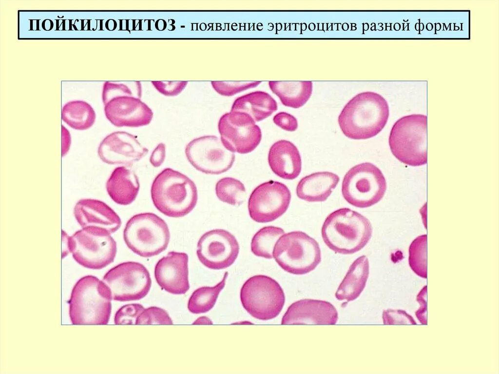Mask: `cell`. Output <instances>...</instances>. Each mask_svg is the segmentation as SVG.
Listing matches in <instances>:
<instances>
[{
	"label": "cell",
	"instance_id": "25",
	"mask_svg": "<svg viewBox=\"0 0 499 374\" xmlns=\"http://www.w3.org/2000/svg\"><path fill=\"white\" fill-rule=\"evenodd\" d=\"M277 108V103L271 95L265 91H256L236 98L230 111L247 113L256 122L271 116Z\"/></svg>",
	"mask_w": 499,
	"mask_h": 374
},
{
	"label": "cell",
	"instance_id": "34",
	"mask_svg": "<svg viewBox=\"0 0 499 374\" xmlns=\"http://www.w3.org/2000/svg\"><path fill=\"white\" fill-rule=\"evenodd\" d=\"M144 309L138 303L125 305L116 311L114 317L115 323L116 325L135 324L137 317Z\"/></svg>",
	"mask_w": 499,
	"mask_h": 374
},
{
	"label": "cell",
	"instance_id": "14",
	"mask_svg": "<svg viewBox=\"0 0 499 374\" xmlns=\"http://www.w3.org/2000/svg\"><path fill=\"white\" fill-rule=\"evenodd\" d=\"M185 154L194 168L207 174L224 173L235 160L234 154L224 146L221 138L212 135L192 140L186 146Z\"/></svg>",
	"mask_w": 499,
	"mask_h": 374
},
{
	"label": "cell",
	"instance_id": "19",
	"mask_svg": "<svg viewBox=\"0 0 499 374\" xmlns=\"http://www.w3.org/2000/svg\"><path fill=\"white\" fill-rule=\"evenodd\" d=\"M73 215L80 228L97 229L110 235L118 230L121 225V219L115 211L97 199L78 200L74 205Z\"/></svg>",
	"mask_w": 499,
	"mask_h": 374
},
{
	"label": "cell",
	"instance_id": "40",
	"mask_svg": "<svg viewBox=\"0 0 499 374\" xmlns=\"http://www.w3.org/2000/svg\"><path fill=\"white\" fill-rule=\"evenodd\" d=\"M71 144V137L69 130L63 125L61 127V156L64 157L68 153Z\"/></svg>",
	"mask_w": 499,
	"mask_h": 374
},
{
	"label": "cell",
	"instance_id": "26",
	"mask_svg": "<svg viewBox=\"0 0 499 374\" xmlns=\"http://www.w3.org/2000/svg\"><path fill=\"white\" fill-rule=\"evenodd\" d=\"M271 91L285 106L299 108L309 99L313 89L310 81H269Z\"/></svg>",
	"mask_w": 499,
	"mask_h": 374
},
{
	"label": "cell",
	"instance_id": "38",
	"mask_svg": "<svg viewBox=\"0 0 499 374\" xmlns=\"http://www.w3.org/2000/svg\"><path fill=\"white\" fill-rule=\"evenodd\" d=\"M427 286H424L417 296V301L420 307L415 312L419 321L423 325H427Z\"/></svg>",
	"mask_w": 499,
	"mask_h": 374
},
{
	"label": "cell",
	"instance_id": "6",
	"mask_svg": "<svg viewBox=\"0 0 499 374\" xmlns=\"http://www.w3.org/2000/svg\"><path fill=\"white\" fill-rule=\"evenodd\" d=\"M427 125L426 116L421 114L404 116L395 122L388 142L397 159L412 166L427 163Z\"/></svg>",
	"mask_w": 499,
	"mask_h": 374
},
{
	"label": "cell",
	"instance_id": "2",
	"mask_svg": "<svg viewBox=\"0 0 499 374\" xmlns=\"http://www.w3.org/2000/svg\"><path fill=\"white\" fill-rule=\"evenodd\" d=\"M321 234L326 245L336 253L348 255L363 249L370 239L372 228L363 215L348 208L330 213L323 224Z\"/></svg>",
	"mask_w": 499,
	"mask_h": 374
},
{
	"label": "cell",
	"instance_id": "24",
	"mask_svg": "<svg viewBox=\"0 0 499 374\" xmlns=\"http://www.w3.org/2000/svg\"><path fill=\"white\" fill-rule=\"evenodd\" d=\"M369 262L363 255L350 266L335 293L339 300L350 301L356 299L365 288L369 275Z\"/></svg>",
	"mask_w": 499,
	"mask_h": 374
},
{
	"label": "cell",
	"instance_id": "23",
	"mask_svg": "<svg viewBox=\"0 0 499 374\" xmlns=\"http://www.w3.org/2000/svg\"><path fill=\"white\" fill-rule=\"evenodd\" d=\"M338 175L330 172H319L304 177L296 187L297 197L308 202L327 199L339 183Z\"/></svg>",
	"mask_w": 499,
	"mask_h": 374
},
{
	"label": "cell",
	"instance_id": "22",
	"mask_svg": "<svg viewBox=\"0 0 499 374\" xmlns=\"http://www.w3.org/2000/svg\"><path fill=\"white\" fill-rule=\"evenodd\" d=\"M139 188L136 174L125 166L115 168L106 183L110 198L116 204L122 205H129L135 200Z\"/></svg>",
	"mask_w": 499,
	"mask_h": 374
},
{
	"label": "cell",
	"instance_id": "29",
	"mask_svg": "<svg viewBox=\"0 0 499 374\" xmlns=\"http://www.w3.org/2000/svg\"><path fill=\"white\" fill-rule=\"evenodd\" d=\"M285 234L280 227L268 226L259 229L251 241L252 253L256 256L268 259L273 258V251L278 239Z\"/></svg>",
	"mask_w": 499,
	"mask_h": 374
},
{
	"label": "cell",
	"instance_id": "28",
	"mask_svg": "<svg viewBox=\"0 0 499 374\" xmlns=\"http://www.w3.org/2000/svg\"><path fill=\"white\" fill-rule=\"evenodd\" d=\"M228 276V273L226 272L221 280L215 286H203L196 289L188 300L189 311L194 314L205 313L210 311L224 288Z\"/></svg>",
	"mask_w": 499,
	"mask_h": 374
},
{
	"label": "cell",
	"instance_id": "8",
	"mask_svg": "<svg viewBox=\"0 0 499 374\" xmlns=\"http://www.w3.org/2000/svg\"><path fill=\"white\" fill-rule=\"evenodd\" d=\"M273 257L286 272L296 275L307 274L320 263L319 244L306 233L292 231L283 234L275 244Z\"/></svg>",
	"mask_w": 499,
	"mask_h": 374
},
{
	"label": "cell",
	"instance_id": "36",
	"mask_svg": "<svg viewBox=\"0 0 499 374\" xmlns=\"http://www.w3.org/2000/svg\"><path fill=\"white\" fill-rule=\"evenodd\" d=\"M152 83L161 94L166 96H175L184 90L188 81H152Z\"/></svg>",
	"mask_w": 499,
	"mask_h": 374
},
{
	"label": "cell",
	"instance_id": "10",
	"mask_svg": "<svg viewBox=\"0 0 499 374\" xmlns=\"http://www.w3.org/2000/svg\"><path fill=\"white\" fill-rule=\"evenodd\" d=\"M386 181L380 169L370 162L359 164L346 173L342 185L344 198L358 208H367L384 197Z\"/></svg>",
	"mask_w": 499,
	"mask_h": 374
},
{
	"label": "cell",
	"instance_id": "16",
	"mask_svg": "<svg viewBox=\"0 0 499 374\" xmlns=\"http://www.w3.org/2000/svg\"><path fill=\"white\" fill-rule=\"evenodd\" d=\"M239 245L230 232L216 229L205 233L199 238L196 250L199 260L212 270H221L231 266L236 259Z\"/></svg>",
	"mask_w": 499,
	"mask_h": 374
},
{
	"label": "cell",
	"instance_id": "5",
	"mask_svg": "<svg viewBox=\"0 0 499 374\" xmlns=\"http://www.w3.org/2000/svg\"><path fill=\"white\" fill-rule=\"evenodd\" d=\"M155 208L169 217H180L190 213L198 199L194 182L185 175L171 168L161 171L154 178L151 189Z\"/></svg>",
	"mask_w": 499,
	"mask_h": 374
},
{
	"label": "cell",
	"instance_id": "33",
	"mask_svg": "<svg viewBox=\"0 0 499 374\" xmlns=\"http://www.w3.org/2000/svg\"><path fill=\"white\" fill-rule=\"evenodd\" d=\"M173 321L167 312L163 309L152 306L144 310L137 317L136 325H172Z\"/></svg>",
	"mask_w": 499,
	"mask_h": 374
},
{
	"label": "cell",
	"instance_id": "18",
	"mask_svg": "<svg viewBox=\"0 0 499 374\" xmlns=\"http://www.w3.org/2000/svg\"><path fill=\"white\" fill-rule=\"evenodd\" d=\"M189 257L185 253L171 251L156 263L154 274L156 282L166 292L186 293L190 288Z\"/></svg>",
	"mask_w": 499,
	"mask_h": 374
},
{
	"label": "cell",
	"instance_id": "30",
	"mask_svg": "<svg viewBox=\"0 0 499 374\" xmlns=\"http://www.w3.org/2000/svg\"><path fill=\"white\" fill-rule=\"evenodd\" d=\"M215 193L220 200L235 206L243 203L246 196L243 183L231 177H225L219 180L215 185Z\"/></svg>",
	"mask_w": 499,
	"mask_h": 374
},
{
	"label": "cell",
	"instance_id": "15",
	"mask_svg": "<svg viewBox=\"0 0 499 374\" xmlns=\"http://www.w3.org/2000/svg\"><path fill=\"white\" fill-rule=\"evenodd\" d=\"M290 200V192L283 183L273 180L262 183L249 197V215L258 223L273 221L287 211Z\"/></svg>",
	"mask_w": 499,
	"mask_h": 374
},
{
	"label": "cell",
	"instance_id": "20",
	"mask_svg": "<svg viewBox=\"0 0 499 374\" xmlns=\"http://www.w3.org/2000/svg\"><path fill=\"white\" fill-rule=\"evenodd\" d=\"M337 320V311L330 302L304 299L294 302L288 307L281 324L334 325Z\"/></svg>",
	"mask_w": 499,
	"mask_h": 374
},
{
	"label": "cell",
	"instance_id": "37",
	"mask_svg": "<svg viewBox=\"0 0 499 374\" xmlns=\"http://www.w3.org/2000/svg\"><path fill=\"white\" fill-rule=\"evenodd\" d=\"M273 121L276 125L287 131H295L298 126L297 119L293 115L285 112L277 113L273 117Z\"/></svg>",
	"mask_w": 499,
	"mask_h": 374
},
{
	"label": "cell",
	"instance_id": "43",
	"mask_svg": "<svg viewBox=\"0 0 499 374\" xmlns=\"http://www.w3.org/2000/svg\"><path fill=\"white\" fill-rule=\"evenodd\" d=\"M237 324H250V322L248 321H242L240 322H237Z\"/></svg>",
	"mask_w": 499,
	"mask_h": 374
},
{
	"label": "cell",
	"instance_id": "42",
	"mask_svg": "<svg viewBox=\"0 0 499 374\" xmlns=\"http://www.w3.org/2000/svg\"><path fill=\"white\" fill-rule=\"evenodd\" d=\"M212 324L213 322L211 319L205 316L199 317L192 323L193 325H211Z\"/></svg>",
	"mask_w": 499,
	"mask_h": 374
},
{
	"label": "cell",
	"instance_id": "35",
	"mask_svg": "<svg viewBox=\"0 0 499 374\" xmlns=\"http://www.w3.org/2000/svg\"><path fill=\"white\" fill-rule=\"evenodd\" d=\"M383 320L384 325H417L412 316L402 310H384Z\"/></svg>",
	"mask_w": 499,
	"mask_h": 374
},
{
	"label": "cell",
	"instance_id": "12",
	"mask_svg": "<svg viewBox=\"0 0 499 374\" xmlns=\"http://www.w3.org/2000/svg\"><path fill=\"white\" fill-rule=\"evenodd\" d=\"M102 280L109 288L112 300L119 301L142 299L148 294L152 284L147 268L134 261L122 262L112 268Z\"/></svg>",
	"mask_w": 499,
	"mask_h": 374
},
{
	"label": "cell",
	"instance_id": "17",
	"mask_svg": "<svg viewBox=\"0 0 499 374\" xmlns=\"http://www.w3.org/2000/svg\"><path fill=\"white\" fill-rule=\"evenodd\" d=\"M148 149L137 137L125 131H116L106 136L100 142L97 154L104 162L130 166L143 158Z\"/></svg>",
	"mask_w": 499,
	"mask_h": 374
},
{
	"label": "cell",
	"instance_id": "41",
	"mask_svg": "<svg viewBox=\"0 0 499 374\" xmlns=\"http://www.w3.org/2000/svg\"><path fill=\"white\" fill-rule=\"evenodd\" d=\"M62 258H64L70 254L71 249V235H69L64 230H62Z\"/></svg>",
	"mask_w": 499,
	"mask_h": 374
},
{
	"label": "cell",
	"instance_id": "13",
	"mask_svg": "<svg viewBox=\"0 0 499 374\" xmlns=\"http://www.w3.org/2000/svg\"><path fill=\"white\" fill-rule=\"evenodd\" d=\"M218 128L222 143L233 153H250L261 140L260 128L244 112L230 111L224 114L219 120Z\"/></svg>",
	"mask_w": 499,
	"mask_h": 374
},
{
	"label": "cell",
	"instance_id": "11",
	"mask_svg": "<svg viewBox=\"0 0 499 374\" xmlns=\"http://www.w3.org/2000/svg\"><path fill=\"white\" fill-rule=\"evenodd\" d=\"M70 241V254L85 268L101 269L115 258L116 241L111 235L99 229L80 228L71 235Z\"/></svg>",
	"mask_w": 499,
	"mask_h": 374
},
{
	"label": "cell",
	"instance_id": "27",
	"mask_svg": "<svg viewBox=\"0 0 499 374\" xmlns=\"http://www.w3.org/2000/svg\"><path fill=\"white\" fill-rule=\"evenodd\" d=\"M61 119L71 128L83 131L90 129L94 124L96 114L94 108L86 101L72 100L62 107Z\"/></svg>",
	"mask_w": 499,
	"mask_h": 374
},
{
	"label": "cell",
	"instance_id": "9",
	"mask_svg": "<svg viewBox=\"0 0 499 374\" xmlns=\"http://www.w3.org/2000/svg\"><path fill=\"white\" fill-rule=\"evenodd\" d=\"M240 297L245 310L252 317L262 320L277 316L285 302V294L280 284L263 275L248 278L241 288Z\"/></svg>",
	"mask_w": 499,
	"mask_h": 374
},
{
	"label": "cell",
	"instance_id": "7",
	"mask_svg": "<svg viewBox=\"0 0 499 374\" xmlns=\"http://www.w3.org/2000/svg\"><path fill=\"white\" fill-rule=\"evenodd\" d=\"M124 240L134 253L144 257L156 256L167 248L170 238L168 226L152 213L136 214L127 222Z\"/></svg>",
	"mask_w": 499,
	"mask_h": 374
},
{
	"label": "cell",
	"instance_id": "1",
	"mask_svg": "<svg viewBox=\"0 0 499 374\" xmlns=\"http://www.w3.org/2000/svg\"><path fill=\"white\" fill-rule=\"evenodd\" d=\"M389 115L385 98L371 91L359 93L345 105L338 117L343 134L353 139L375 137L386 125Z\"/></svg>",
	"mask_w": 499,
	"mask_h": 374
},
{
	"label": "cell",
	"instance_id": "31",
	"mask_svg": "<svg viewBox=\"0 0 499 374\" xmlns=\"http://www.w3.org/2000/svg\"><path fill=\"white\" fill-rule=\"evenodd\" d=\"M409 264L420 277L427 278V235L418 236L409 248Z\"/></svg>",
	"mask_w": 499,
	"mask_h": 374
},
{
	"label": "cell",
	"instance_id": "39",
	"mask_svg": "<svg viewBox=\"0 0 499 374\" xmlns=\"http://www.w3.org/2000/svg\"><path fill=\"white\" fill-rule=\"evenodd\" d=\"M166 156V146L163 143H160L152 152L150 157V162L154 167L160 166L164 162Z\"/></svg>",
	"mask_w": 499,
	"mask_h": 374
},
{
	"label": "cell",
	"instance_id": "3",
	"mask_svg": "<svg viewBox=\"0 0 499 374\" xmlns=\"http://www.w3.org/2000/svg\"><path fill=\"white\" fill-rule=\"evenodd\" d=\"M111 292L95 276H85L75 284L68 301L69 316L74 325H105L112 309Z\"/></svg>",
	"mask_w": 499,
	"mask_h": 374
},
{
	"label": "cell",
	"instance_id": "4",
	"mask_svg": "<svg viewBox=\"0 0 499 374\" xmlns=\"http://www.w3.org/2000/svg\"><path fill=\"white\" fill-rule=\"evenodd\" d=\"M141 88L136 84L105 82L102 98L105 115L116 127H138L148 125L152 109L141 100Z\"/></svg>",
	"mask_w": 499,
	"mask_h": 374
},
{
	"label": "cell",
	"instance_id": "21",
	"mask_svg": "<svg viewBox=\"0 0 499 374\" xmlns=\"http://www.w3.org/2000/svg\"><path fill=\"white\" fill-rule=\"evenodd\" d=\"M268 162L272 172L285 179H294L301 171L299 151L288 140H279L271 145L268 154Z\"/></svg>",
	"mask_w": 499,
	"mask_h": 374
},
{
	"label": "cell",
	"instance_id": "32",
	"mask_svg": "<svg viewBox=\"0 0 499 374\" xmlns=\"http://www.w3.org/2000/svg\"><path fill=\"white\" fill-rule=\"evenodd\" d=\"M262 81H212L214 90L223 96H232L249 89L257 87Z\"/></svg>",
	"mask_w": 499,
	"mask_h": 374
}]
</instances>
